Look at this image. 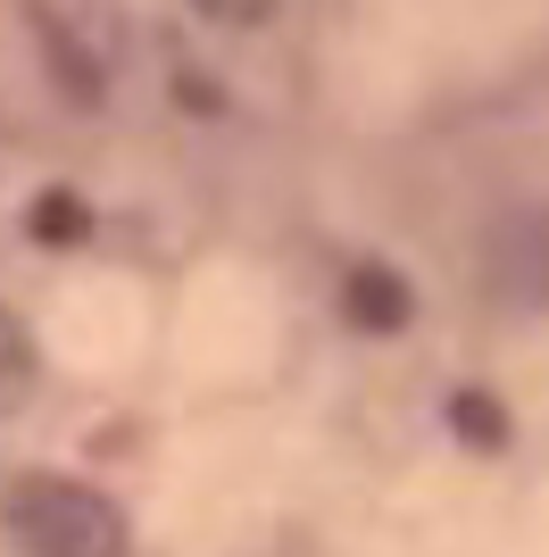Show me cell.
<instances>
[{
  "instance_id": "obj_1",
  "label": "cell",
  "mask_w": 549,
  "mask_h": 557,
  "mask_svg": "<svg viewBox=\"0 0 549 557\" xmlns=\"http://www.w3.org/2000/svg\"><path fill=\"white\" fill-rule=\"evenodd\" d=\"M0 524L25 557H117L125 533H117V508L84 483H59V474H34L0 499Z\"/></svg>"
},
{
  "instance_id": "obj_2",
  "label": "cell",
  "mask_w": 549,
  "mask_h": 557,
  "mask_svg": "<svg viewBox=\"0 0 549 557\" xmlns=\"http://www.w3.org/2000/svg\"><path fill=\"white\" fill-rule=\"evenodd\" d=\"M491 283L500 300H549V216H508L491 233Z\"/></svg>"
},
{
  "instance_id": "obj_3",
  "label": "cell",
  "mask_w": 549,
  "mask_h": 557,
  "mask_svg": "<svg viewBox=\"0 0 549 557\" xmlns=\"http://www.w3.org/2000/svg\"><path fill=\"white\" fill-rule=\"evenodd\" d=\"M342 308L358 325H400V317H408V283H391L383 267H358V275L342 283Z\"/></svg>"
},
{
  "instance_id": "obj_5",
  "label": "cell",
  "mask_w": 549,
  "mask_h": 557,
  "mask_svg": "<svg viewBox=\"0 0 549 557\" xmlns=\"http://www.w3.org/2000/svg\"><path fill=\"white\" fill-rule=\"evenodd\" d=\"M192 17H208V25H258L274 9V0H183Z\"/></svg>"
},
{
  "instance_id": "obj_6",
  "label": "cell",
  "mask_w": 549,
  "mask_h": 557,
  "mask_svg": "<svg viewBox=\"0 0 549 557\" xmlns=\"http://www.w3.org/2000/svg\"><path fill=\"white\" fill-rule=\"evenodd\" d=\"M42 233L59 242V233H84V209H68V200H42Z\"/></svg>"
},
{
  "instance_id": "obj_4",
  "label": "cell",
  "mask_w": 549,
  "mask_h": 557,
  "mask_svg": "<svg viewBox=\"0 0 549 557\" xmlns=\"http://www.w3.org/2000/svg\"><path fill=\"white\" fill-rule=\"evenodd\" d=\"M25 367H34V358H25V333L9 325V317H0V408H9V399L25 392Z\"/></svg>"
}]
</instances>
